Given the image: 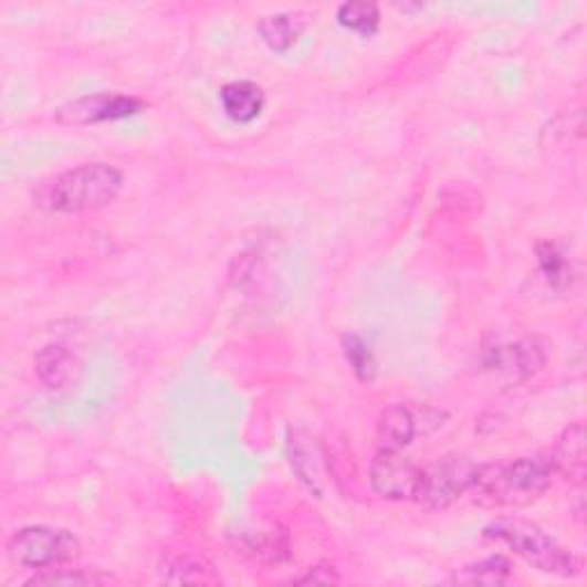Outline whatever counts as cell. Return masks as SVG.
<instances>
[{
	"instance_id": "cell-21",
	"label": "cell",
	"mask_w": 587,
	"mask_h": 587,
	"mask_svg": "<svg viewBox=\"0 0 587 587\" xmlns=\"http://www.w3.org/2000/svg\"><path fill=\"white\" fill-rule=\"evenodd\" d=\"M296 583H301V585H307V583H313V585H331V583H339V576H337V572L333 567L319 565V567L307 572L305 576L296 578Z\"/></svg>"
},
{
	"instance_id": "cell-20",
	"label": "cell",
	"mask_w": 587,
	"mask_h": 587,
	"mask_svg": "<svg viewBox=\"0 0 587 587\" xmlns=\"http://www.w3.org/2000/svg\"><path fill=\"white\" fill-rule=\"evenodd\" d=\"M249 551L258 560L264 563H283L290 558V539L285 531H269L258 539H251Z\"/></svg>"
},
{
	"instance_id": "cell-3",
	"label": "cell",
	"mask_w": 587,
	"mask_h": 587,
	"mask_svg": "<svg viewBox=\"0 0 587 587\" xmlns=\"http://www.w3.org/2000/svg\"><path fill=\"white\" fill-rule=\"evenodd\" d=\"M484 537L510 546L525 563H531L544 574L563 576V578L580 574V560L576 555L531 521L501 518L496 523L486 525Z\"/></svg>"
},
{
	"instance_id": "cell-2",
	"label": "cell",
	"mask_w": 587,
	"mask_h": 587,
	"mask_svg": "<svg viewBox=\"0 0 587 587\" xmlns=\"http://www.w3.org/2000/svg\"><path fill=\"white\" fill-rule=\"evenodd\" d=\"M122 189V172L108 164H83L42 189L40 205L55 213H85L106 207Z\"/></svg>"
},
{
	"instance_id": "cell-18",
	"label": "cell",
	"mask_w": 587,
	"mask_h": 587,
	"mask_svg": "<svg viewBox=\"0 0 587 587\" xmlns=\"http://www.w3.org/2000/svg\"><path fill=\"white\" fill-rule=\"evenodd\" d=\"M337 21L343 28L354 30V33L363 38H369L379 30L381 12L375 3H343L337 8Z\"/></svg>"
},
{
	"instance_id": "cell-19",
	"label": "cell",
	"mask_w": 587,
	"mask_h": 587,
	"mask_svg": "<svg viewBox=\"0 0 587 587\" xmlns=\"http://www.w3.org/2000/svg\"><path fill=\"white\" fill-rule=\"evenodd\" d=\"M343 352H345V358L352 365L358 381H363V384L375 381V377H377V360L373 356V349H369V345L365 343L360 335H356V333L345 335L343 337Z\"/></svg>"
},
{
	"instance_id": "cell-10",
	"label": "cell",
	"mask_w": 587,
	"mask_h": 587,
	"mask_svg": "<svg viewBox=\"0 0 587 587\" xmlns=\"http://www.w3.org/2000/svg\"><path fill=\"white\" fill-rule=\"evenodd\" d=\"M551 463L553 471L565 475L567 480L583 484L585 471H587V459H585V427L583 422L569 424L563 434L558 437L551 452Z\"/></svg>"
},
{
	"instance_id": "cell-8",
	"label": "cell",
	"mask_w": 587,
	"mask_h": 587,
	"mask_svg": "<svg viewBox=\"0 0 587 587\" xmlns=\"http://www.w3.org/2000/svg\"><path fill=\"white\" fill-rule=\"evenodd\" d=\"M546 354L531 337L523 339H493L482 352V365L491 373L505 375L514 381L533 377L544 367Z\"/></svg>"
},
{
	"instance_id": "cell-15",
	"label": "cell",
	"mask_w": 587,
	"mask_h": 587,
	"mask_svg": "<svg viewBox=\"0 0 587 587\" xmlns=\"http://www.w3.org/2000/svg\"><path fill=\"white\" fill-rule=\"evenodd\" d=\"M305 14L303 12H281L264 17L258 23V33L262 35L264 44L275 53H287L301 38L305 30Z\"/></svg>"
},
{
	"instance_id": "cell-12",
	"label": "cell",
	"mask_w": 587,
	"mask_h": 587,
	"mask_svg": "<svg viewBox=\"0 0 587 587\" xmlns=\"http://www.w3.org/2000/svg\"><path fill=\"white\" fill-rule=\"evenodd\" d=\"M420 434L418 413L405 405H392L384 409L377 427V437L381 448L401 450Z\"/></svg>"
},
{
	"instance_id": "cell-16",
	"label": "cell",
	"mask_w": 587,
	"mask_h": 587,
	"mask_svg": "<svg viewBox=\"0 0 587 587\" xmlns=\"http://www.w3.org/2000/svg\"><path fill=\"white\" fill-rule=\"evenodd\" d=\"M510 578H512V563L503 558V555H491V558L486 560L457 569L452 583L496 587V585H505Z\"/></svg>"
},
{
	"instance_id": "cell-11",
	"label": "cell",
	"mask_w": 587,
	"mask_h": 587,
	"mask_svg": "<svg viewBox=\"0 0 587 587\" xmlns=\"http://www.w3.org/2000/svg\"><path fill=\"white\" fill-rule=\"evenodd\" d=\"M264 102L262 87L251 81H234L221 90L223 111L237 125H251L253 119H258L264 111Z\"/></svg>"
},
{
	"instance_id": "cell-14",
	"label": "cell",
	"mask_w": 587,
	"mask_h": 587,
	"mask_svg": "<svg viewBox=\"0 0 587 587\" xmlns=\"http://www.w3.org/2000/svg\"><path fill=\"white\" fill-rule=\"evenodd\" d=\"M537 264H539V273L548 290L563 294L572 287L574 266L563 243L558 241L537 243Z\"/></svg>"
},
{
	"instance_id": "cell-1",
	"label": "cell",
	"mask_w": 587,
	"mask_h": 587,
	"mask_svg": "<svg viewBox=\"0 0 587 587\" xmlns=\"http://www.w3.org/2000/svg\"><path fill=\"white\" fill-rule=\"evenodd\" d=\"M553 463L546 457H518L478 467L471 484L482 507H525L539 501L553 484Z\"/></svg>"
},
{
	"instance_id": "cell-9",
	"label": "cell",
	"mask_w": 587,
	"mask_h": 587,
	"mask_svg": "<svg viewBox=\"0 0 587 587\" xmlns=\"http://www.w3.org/2000/svg\"><path fill=\"white\" fill-rule=\"evenodd\" d=\"M35 375L49 390H67L81 377V360L65 345H46L35 356Z\"/></svg>"
},
{
	"instance_id": "cell-5",
	"label": "cell",
	"mask_w": 587,
	"mask_h": 587,
	"mask_svg": "<svg viewBox=\"0 0 587 587\" xmlns=\"http://www.w3.org/2000/svg\"><path fill=\"white\" fill-rule=\"evenodd\" d=\"M478 463L461 454H446L422 469L416 501L429 510H446L473 484Z\"/></svg>"
},
{
	"instance_id": "cell-6",
	"label": "cell",
	"mask_w": 587,
	"mask_h": 587,
	"mask_svg": "<svg viewBox=\"0 0 587 587\" xmlns=\"http://www.w3.org/2000/svg\"><path fill=\"white\" fill-rule=\"evenodd\" d=\"M422 469L399 450L381 448L369 467V484L388 501H416Z\"/></svg>"
},
{
	"instance_id": "cell-7",
	"label": "cell",
	"mask_w": 587,
	"mask_h": 587,
	"mask_svg": "<svg viewBox=\"0 0 587 587\" xmlns=\"http://www.w3.org/2000/svg\"><path fill=\"white\" fill-rule=\"evenodd\" d=\"M145 108V102L129 97V95H111V92H102V95H87L78 97L74 102H67L55 111V119L65 127H90L99 125V122H113L125 119Z\"/></svg>"
},
{
	"instance_id": "cell-13",
	"label": "cell",
	"mask_w": 587,
	"mask_h": 587,
	"mask_svg": "<svg viewBox=\"0 0 587 587\" xmlns=\"http://www.w3.org/2000/svg\"><path fill=\"white\" fill-rule=\"evenodd\" d=\"M161 578L166 583H198V585H219L221 576L216 574L213 565L193 553H175L161 563Z\"/></svg>"
},
{
	"instance_id": "cell-4",
	"label": "cell",
	"mask_w": 587,
	"mask_h": 587,
	"mask_svg": "<svg viewBox=\"0 0 587 587\" xmlns=\"http://www.w3.org/2000/svg\"><path fill=\"white\" fill-rule=\"evenodd\" d=\"M81 542L70 531L46 528V525H28L8 542L10 558L28 569H51L74 560Z\"/></svg>"
},
{
	"instance_id": "cell-17",
	"label": "cell",
	"mask_w": 587,
	"mask_h": 587,
	"mask_svg": "<svg viewBox=\"0 0 587 587\" xmlns=\"http://www.w3.org/2000/svg\"><path fill=\"white\" fill-rule=\"evenodd\" d=\"M117 583L113 576L104 572L92 569H46L44 574H38L30 580H25V587H102Z\"/></svg>"
}]
</instances>
